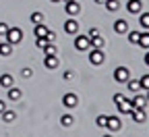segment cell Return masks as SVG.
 Returning a JSON list of instances; mask_svg holds the SVG:
<instances>
[{
  "instance_id": "1",
  "label": "cell",
  "mask_w": 149,
  "mask_h": 137,
  "mask_svg": "<svg viewBox=\"0 0 149 137\" xmlns=\"http://www.w3.org/2000/svg\"><path fill=\"white\" fill-rule=\"evenodd\" d=\"M4 40L8 42V44H19L23 40V31L19 29V27H8V31H6V35H4Z\"/></svg>"
},
{
  "instance_id": "2",
  "label": "cell",
  "mask_w": 149,
  "mask_h": 137,
  "mask_svg": "<svg viewBox=\"0 0 149 137\" xmlns=\"http://www.w3.org/2000/svg\"><path fill=\"white\" fill-rule=\"evenodd\" d=\"M104 60H106V54L102 52V48H93L89 52V63L91 65H102Z\"/></svg>"
},
{
  "instance_id": "3",
  "label": "cell",
  "mask_w": 149,
  "mask_h": 137,
  "mask_svg": "<svg viewBox=\"0 0 149 137\" xmlns=\"http://www.w3.org/2000/svg\"><path fill=\"white\" fill-rule=\"evenodd\" d=\"M114 79H116L118 83H126V81L130 79V71H128L126 67H118V69L114 71Z\"/></svg>"
},
{
  "instance_id": "4",
  "label": "cell",
  "mask_w": 149,
  "mask_h": 137,
  "mask_svg": "<svg viewBox=\"0 0 149 137\" xmlns=\"http://www.w3.org/2000/svg\"><path fill=\"white\" fill-rule=\"evenodd\" d=\"M116 108H118V112H122V114H130V112H133V102L126 100V98H122V100L116 102Z\"/></svg>"
},
{
  "instance_id": "5",
  "label": "cell",
  "mask_w": 149,
  "mask_h": 137,
  "mask_svg": "<svg viewBox=\"0 0 149 137\" xmlns=\"http://www.w3.org/2000/svg\"><path fill=\"white\" fill-rule=\"evenodd\" d=\"M74 48L77 50H89V35H77L74 37Z\"/></svg>"
},
{
  "instance_id": "6",
  "label": "cell",
  "mask_w": 149,
  "mask_h": 137,
  "mask_svg": "<svg viewBox=\"0 0 149 137\" xmlns=\"http://www.w3.org/2000/svg\"><path fill=\"white\" fill-rule=\"evenodd\" d=\"M64 11H66L68 17H74V15H79V13H81V6L74 2V0H68V2L64 4Z\"/></svg>"
},
{
  "instance_id": "7",
  "label": "cell",
  "mask_w": 149,
  "mask_h": 137,
  "mask_svg": "<svg viewBox=\"0 0 149 137\" xmlns=\"http://www.w3.org/2000/svg\"><path fill=\"white\" fill-rule=\"evenodd\" d=\"M141 8H143V2H141V0H128V4H126V11H128L130 15H139Z\"/></svg>"
},
{
  "instance_id": "8",
  "label": "cell",
  "mask_w": 149,
  "mask_h": 137,
  "mask_svg": "<svg viewBox=\"0 0 149 137\" xmlns=\"http://www.w3.org/2000/svg\"><path fill=\"white\" fill-rule=\"evenodd\" d=\"M62 104L66 106V108H74L79 104V98L74 96V93H64V98H62Z\"/></svg>"
},
{
  "instance_id": "9",
  "label": "cell",
  "mask_w": 149,
  "mask_h": 137,
  "mask_svg": "<svg viewBox=\"0 0 149 137\" xmlns=\"http://www.w3.org/2000/svg\"><path fill=\"white\" fill-rule=\"evenodd\" d=\"M64 31H66L68 35H74V33H77V31H79V23H77V21H74V19L70 17V19H68V21L64 23Z\"/></svg>"
},
{
  "instance_id": "10",
  "label": "cell",
  "mask_w": 149,
  "mask_h": 137,
  "mask_svg": "<svg viewBox=\"0 0 149 137\" xmlns=\"http://www.w3.org/2000/svg\"><path fill=\"white\" fill-rule=\"evenodd\" d=\"M44 65H46V69H58L60 60H58V56H56V54H50V56H46Z\"/></svg>"
},
{
  "instance_id": "11",
  "label": "cell",
  "mask_w": 149,
  "mask_h": 137,
  "mask_svg": "<svg viewBox=\"0 0 149 137\" xmlns=\"http://www.w3.org/2000/svg\"><path fill=\"white\" fill-rule=\"evenodd\" d=\"M106 127H108L110 131H118V129L122 127V123H120V119H118V116H108V123H106Z\"/></svg>"
},
{
  "instance_id": "12",
  "label": "cell",
  "mask_w": 149,
  "mask_h": 137,
  "mask_svg": "<svg viewBox=\"0 0 149 137\" xmlns=\"http://www.w3.org/2000/svg\"><path fill=\"white\" fill-rule=\"evenodd\" d=\"M133 121L135 123H143L145 119H147V114H145V108H133Z\"/></svg>"
},
{
  "instance_id": "13",
  "label": "cell",
  "mask_w": 149,
  "mask_h": 137,
  "mask_svg": "<svg viewBox=\"0 0 149 137\" xmlns=\"http://www.w3.org/2000/svg\"><path fill=\"white\" fill-rule=\"evenodd\" d=\"M104 44H106V40L97 33V35H91L89 37V46H93V48H104Z\"/></svg>"
},
{
  "instance_id": "14",
  "label": "cell",
  "mask_w": 149,
  "mask_h": 137,
  "mask_svg": "<svg viewBox=\"0 0 149 137\" xmlns=\"http://www.w3.org/2000/svg\"><path fill=\"white\" fill-rule=\"evenodd\" d=\"M130 102H133V108H145V106H147V98H145V96H139V93H137V96H135V98H133Z\"/></svg>"
},
{
  "instance_id": "15",
  "label": "cell",
  "mask_w": 149,
  "mask_h": 137,
  "mask_svg": "<svg viewBox=\"0 0 149 137\" xmlns=\"http://www.w3.org/2000/svg\"><path fill=\"white\" fill-rule=\"evenodd\" d=\"M114 31L116 33H126L128 31V23L124 21V19H118V21L114 23Z\"/></svg>"
},
{
  "instance_id": "16",
  "label": "cell",
  "mask_w": 149,
  "mask_h": 137,
  "mask_svg": "<svg viewBox=\"0 0 149 137\" xmlns=\"http://www.w3.org/2000/svg\"><path fill=\"white\" fill-rule=\"evenodd\" d=\"M33 33H35V37H46V33H48V27H46L44 23H35V27H33Z\"/></svg>"
},
{
  "instance_id": "17",
  "label": "cell",
  "mask_w": 149,
  "mask_h": 137,
  "mask_svg": "<svg viewBox=\"0 0 149 137\" xmlns=\"http://www.w3.org/2000/svg\"><path fill=\"white\" fill-rule=\"evenodd\" d=\"M21 96H23V91L21 89H19V87H8V98H10V100L13 102H17V100H21Z\"/></svg>"
},
{
  "instance_id": "18",
  "label": "cell",
  "mask_w": 149,
  "mask_h": 137,
  "mask_svg": "<svg viewBox=\"0 0 149 137\" xmlns=\"http://www.w3.org/2000/svg\"><path fill=\"white\" fill-rule=\"evenodd\" d=\"M0 54L2 56H8V54H13V44H8V42H0Z\"/></svg>"
},
{
  "instance_id": "19",
  "label": "cell",
  "mask_w": 149,
  "mask_h": 137,
  "mask_svg": "<svg viewBox=\"0 0 149 137\" xmlns=\"http://www.w3.org/2000/svg\"><path fill=\"white\" fill-rule=\"evenodd\" d=\"M0 85H2L4 89H8V87L13 85V75H8V73H4L2 77H0Z\"/></svg>"
},
{
  "instance_id": "20",
  "label": "cell",
  "mask_w": 149,
  "mask_h": 137,
  "mask_svg": "<svg viewBox=\"0 0 149 137\" xmlns=\"http://www.w3.org/2000/svg\"><path fill=\"white\" fill-rule=\"evenodd\" d=\"M126 83H128V89L133 93H139V89H141V81L139 79H128Z\"/></svg>"
},
{
  "instance_id": "21",
  "label": "cell",
  "mask_w": 149,
  "mask_h": 137,
  "mask_svg": "<svg viewBox=\"0 0 149 137\" xmlns=\"http://www.w3.org/2000/svg\"><path fill=\"white\" fill-rule=\"evenodd\" d=\"M137 46L149 50V33H141V35H139V44H137Z\"/></svg>"
},
{
  "instance_id": "22",
  "label": "cell",
  "mask_w": 149,
  "mask_h": 137,
  "mask_svg": "<svg viewBox=\"0 0 149 137\" xmlns=\"http://www.w3.org/2000/svg\"><path fill=\"white\" fill-rule=\"evenodd\" d=\"M126 33H128V42L137 46V44H139V35H141V33H139V31H126Z\"/></svg>"
},
{
  "instance_id": "23",
  "label": "cell",
  "mask_w": 149,
  "mask_h": 137,
  "mask_svg": "<svg viewBox=\"0 0 149 137\" xmlns=\"http://www.w3.org/2000/svg\"><path fill=\"white\" fill-rule=\"evenodd\" d=\"M44 54H46V56H50V54H58V50H56V44L50 42V44L44 48Z\"/></svg>"
},
{
  "instance_id": "24",
  "label": "cell",
  "mask_w": 149,
  "mask_h": 137,
  "mask_svg": "<svg viewBox=\"0 0 149 137\" xmlns=\"http://www.w3.org/2000/svg\"><path fill=\"white\" fill-rule=\"evenodd\" d=\"M118 0H106V8L108 11H112V13H114V11H118Z\"/></svg>"
},
{
  "instance_id": "25",
  "label": "cell",
  "mask_w": 149,
  "mask_h": 137,
  "mask_svg": "<svg viewBox=\"0 0 149 137\" xmlns=\"http://www.w3.org/2000/svg\"><path fill=\"white\" fill-rule=\"evenodd\" d=\"M2 121L13 123V121H15V112H13V110H4V112H2Z\"/></svg>"
},
{
  "instance_id": "26",
  "label": "cell",
  "mask_w": 149,
  "mask_h": 137,
  "mask_svg": "<svg viewBox=\"0 0 149 137\" xmlns=\"http://www.w3.org/2000/svg\"><path fill=\"white\" fill-rule=\"evenodd\" d=\"M60 123H62V127H70V125L74 123V119H72L70 114H64L62 119H60Z\"/></svg>"
},
{
  "instance_id": "27",
  "label": "cell",
  "mask_w": 149,
  "mask_h": 137,
  "mask_svg": "<svg viewBox=\"0 0 149 137\" xmlns=\"http://www.w3.org/2000/svg\"><path fill=\"white\" fill-rule=\"evenodd\" d=\"M48 44H50V42L46 40V37H37V40H35V46L40 48V50H44V48H46Z\"/></svg>"
},
{
  "instance_id": "28",
  "label": "cell",
  "mask_w": 149,
  "mask_h": 137,
  "mask_svg": "<svg viewBox=\"0 0 149 137\" xmlns=\"http://www.w3.org/2000/svg\"><path fill=\"white\" fill-rule=\"evenodd\" d=\"M139 21H141V25H143L145 29H149V13H143Z\"/></svg>"
},
{
  "instance_id": "29",
  "label": "cell",
  "mask_w": 149,
  "mask_h": 137,
  "mask_svg": "<svg viewBox=\"0 0 149 137\" xmlns=\"http://www.w3.org/2000/svg\"><path fill=\"white\" fill-rule=\"evenodd\" d=\"M42 21H44V15H42V13H33V15H31V23H33V25H35V23H42Z\"/></svg>"
},
{
  "instance_id": "30",
  "label": "cell",
  "mask_w": 149,
  "mask_h": 137,
  "mask_svg": "<svg viewBox=\"0 0 149 137\" xmlns=\"http://www.w3.org/2000/svg\"><path fill=\"white\" fill-rule=\"evenodd\" d=\"M95 123H97V127H102V129H104V127H106V123H108V116H106V114H100Z\"/></svg>"
},
{
  "instance_id": "31",
  "label": "cell",
  "mask_w": 149,
  "mask_h": 137,
  "mask_svg": "<svg viewBox=\"0 0 149 137\" xmlns=\"http://www.w3.org/2000/svg\"><path fill=\"white\" fill-rule=\"evenodd\" d=\"M6 31H8V25H6L4 21H0V40H4V35H6Z\"/></svg>"
},
{
  "instance_id": "32",
  "label": "cell",
  "mask_w": 149,
  "mask_h": 137,
  "mask_svg": "<svg viewBox=\"0 0 149 137\" xmlns=\"http://www.w3.org/2000/svg\"><path fill=\"white\" fill-rule=\"evenodd\" d=\"M139 81H141V87H143V89H149V75H145V77H141V79H139Z\"/></svg>"
},
{
  "instance_id": "33",
  "label": "cell",
  "mask_w": 149,
  "mask_h": 137,
  "mask_svg": "<svg viewBox=\"0 0 149 137\" xmlns=\"http://www.w3.org/2000/svg\"><path fill=\"white\" fill-rule=\"evenodd\" d=\"M46 40H48V42H56V33L48 29V33H46Z\"/></svg>"
},
{
  "instance_id": "34",
  "label": "cell",
  "mask_w": 149,
  "mask_h": 137,
  "mask_svg": "<svg viewBox=\"0 0 149 137\" xmlns=\"http://www.w3.org/2000/svg\"><path fill=\"white\" fill-rule=\"evenodd\" d=\"M72 77H74V73H72V71H66V73H64V79H66V81H70Z\"/></svg>"
},
{
  "instance_id": "35",
  "label": "cell",
  "mask_w": 149,
  "mask_h": 137,
  "mask_svg": "<svg viewBox=\"0 0 149 137\" xmlns=\"http://www.w3.org/2000/svg\"><path fill=\"white\" fill-rule=\"evenodd\" d=\"M21 75H23V77H31V69H23Z\"/></svg>"
},
{
  "instance_id": "36",
  "label": "cell",
  "mask_w": 149,
  "mask_h": 137,
  "mask_svg": "<svg viewBox=\"0 0 149 137\" xmlns=\"http://www.w3.org/2000/svg\"><path fill=\"white\" fill-rule=\"evenodd\" d=\"M4 110H6V104H4V102H2V100H0V114H2V112H4Z\"/></svg>"
},
{
  "instance_id": "37",
  "label": "cell",
  "mask_w": 149,
  "mask_h": 137,
  "mask_svg": "<svg viewBox=\"0 0 149 137\" xmlns=\"http://www.w3.org/2000/svg\"><path fill=\"white\" fill-rule=\"evenodd\" d=\"M100 31H97V27H93V29H89V35H97Z\"/></svg>"
},
{
  "instance_id": "38",
  "label": "cell",
  "mask_w": 149,
  "mask_h": 137,
  "mask_svg": "<svg viewBox=\"0 0 149 137\" xmlns=\"http://www.w3.org/2000/svg\"><path fill=\"white\" fill-rule=\"evenodd\" d=\"M145 65H147V67H149V52H147V54H145Z\"/></svg>"
},
{
  "instance_id": "39",
  "label": "cell",
  "mask_w": 149,
  "mask_h": 137,
  "mask_svg": "<svg viewBox=\"0 0 149 137\" xmlns=\"http://www.w3.org/2000/svg\"><path fill=\"white\" fill-rule=\"evenodd\" d=\"M95 2H100V4H106V0H95Z\"/></svg>"
},
{
  "instance_id": "40",
  "label": "cell",
  "mask_w": 149,
  "mask_h": 137,
  "mask_svg": "<svg viewBox=\"0 0 149 137\" xmlns=\"http://www.w3.org/2000/svg\"><path fill=\"white\" fill-rule=\"evenodd\" d=\"M147 102H149V89H147Z\"/></svg>"
},
{
  "instance_id": "41",
  "label": "cell",
  "mask_w": 149,
  "mask_h": 137,
  "mask_svg": "<svg viewBox=\"0 0 149 137\" xmlns=\"http://www.w3.org/2000/svg\"><path fill=\"white\" fill-rule=\"evenodd\" d=\"M50 2H60V0H50Z\"/></svg>"
},
{
  "instance_id": "42",
  "label": "cell",
  "mask_w": 149,
  "mask_h": 137,
  "mask_svg": "<svg viewBox=\"0 0 149 137\" xmlns=\"http://www.w3.org/2000/svg\"><path fill=\"white\" fill-rule=\"evenodd\" d=\"M0 42H2V40H0Z\"/></svg>"
}]
</instances>
